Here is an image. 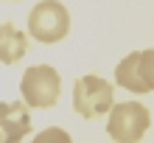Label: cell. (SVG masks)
Masks as SVG:
<instances>
[{
    "mask_svg": "<svg viewBox=\"0 0 154 143\" xmlns=\"http://www.w3.org/2000/svg\"><path fill=\"white\" fill-rule=\"evenodd\" d=\"M70 31V11L59 0H42L28 14V34L42 45L62 42Z\"/></svg>",
    "mask_w": 154,
    "mask_h": 143,
    "instance_id": "1",
    "label": "cell"
},
{
    "mask_svg": "<svg viewBox=\"0 0 154 143\" xmlns=\"http://www.w3.org/2000/svg\"><path fill=\"white\" fill-rule=\"evenodd\" d=\"M20 93H23V101L28 107L51 110V107L59 101V93H62V79L56 73V67H51V65H34V67H28L23 73Z\"/></svg>",
    "mask_w": 154,
    "mask_h": 143,
    "instance_id": "2",
    "label": "cell"
},
{
    "mask_svg": "<svg viewBox=\"0 0 154 143\" xmlns=\"http://www.w3.org/2000/svg\"><path fill=\"white\" fill-rule=\"evenodd\" d=\"M149 126H151V115L143 104H137V101L112 104L106 132L115 143H140Z\"/></svg>",
    "mask_w": 154,
    "mask_h": 143,
    "instance_id": "3",
    "label": "cell"
},
{
    "mask_svg": "<svg viewBox=\"0 0 154 143\" xmlns=\"http://www.w3.org/2000/svg\"><path fill=\"white\" fill-rule=\"evenodd\" d=\"M115 104V87L101 76H81L73 84V110L81 118H98Z\"/></svg>",
    "mask_w": 154,
    "mask_h": 143,
    "instance_id": "4",
    "label": "cell"
},
{
    "mask_svg": "<svg viewBox=\"0 0 154 143\" xmlns=\"http://www.w3.org/2000/svg\"><path fill=\"white\" fill-rule=\"evenodd\" d=\"M31 135V115L25 101H3L0 104V143H20Z\"/></svg>",
    "mask_w": 154,
    "mask_h": 143,
    "instance_id": "5",
    "label": "cell"
},
{
    "mask_svg": "<svg viewBox=\"0 0 154 143\" xmlns=\"http://www.w3.org/2000/svg\"><path fill=\"white\" fill-rule=\"evenodd\" d=\"M28 53V37L11 23H0V62L14 65Z\"/></svg>",
    "mask_w": 154,
    "mask_h": 143,
    "instance_id": "6",
    "label": "cell"
},
{
    "mask_svg": "<svg viewBox=\"0 0 154 143\" xmlns=\"http://www.w3.org/2000/svg\"><path fill=\"white\" fill-rule=\"evenodd\" d=\"M137 53L140 51H132L129 56H123L115 67V82L123 87V90H132V93H146V87L140 82V70H137Z\"/></svg>",
    "mask_w": 154,
    "mask_h": 143,
    "instance_id": "7",
    "label": "cell"
},
{
    "mask_svg": "<svg viewBox=\"0 0 154 143\" xmlns=\"http://www.w3.org/2000/svg\"><path fill=\"white\" fill-rule=\"evenodd\" d=\"M137 70H140V82L146 87V93H154V48L137 53Z\"/></svg>",
    "mask_w": 154,
    "mask_h": 143,
    "instance_id": "8",
    "label": "cell"
},
{
    "mask_svg": "<svg viewBox=\"0 0 154 143\" xmlns=\"http://www.w3.org/2000/svg\"><path fill=\"white\" fill-rule=\"evenodd\" d=\"M31 143H73V138H70L67 129H62V126H48V129H42Z\"/></svg>",
    "mask_w": 154,
    "mask_h": 143,
    "instance_id": "9",
    "label": "cell"
}]
</instances>
